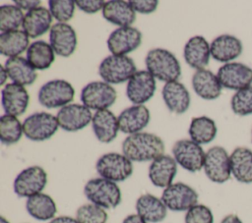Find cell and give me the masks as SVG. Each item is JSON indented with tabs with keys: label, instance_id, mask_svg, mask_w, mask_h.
<instances>
[{
	"label": "cell",
	"instance_id": "obj_22",
	"mask_svg": "<svg viewBox=\"0 0 252 223\" xmlns=\"http://www.w3.org/2000/svg\"><path fill=\"white\" fill-rule=\"evenodd\" d=\"M183 56L185 62L191 68L196 70L205 69L210 61V44L202 35L192 36L184 46Z\"/></svg>",
	"mask_w": 252,
	"mask_h": 223
},
{
	"label": "cell",
	"instance_id": "obj_18",
	"mask_svg": "<svg viewBox=\"0 0 252 223\" xmlns=\"http://www.w3.org/2000/svg\"><path fill=\"white\" fill-rule=\"evenodd\" d=\"M30 96L25 86L18 84H7L1 90V103L6 114L20 116L29 105Z\"/></svg>",
	"mask_w": 252,
	"mask_h": 223
},
{
	"label": "cell",
	"instance_id": "obj_38",
	"mask_svg": "<svg viewBox=\"0 0 252 223\" xmlns=\"http://www.w3.org/2000/svg\"><path fill=\"white\" fill-rule=\"evenodd\" d=\"M230 106L234 114L247 116L252 114V86L237 90L231 97Z\"/></svg>",
	"mask_w": 252,
	"mask_h": 223
},
{
	"label": "cell",
	"instance_id": "obj_15",
	"mask_svg": "<svg viewBox=\"0 0 252 223\" xmlns=\"http://www.w3.org/2000/svg\"><path fill=\"white\" fill-rule=\"evenodd\" d=\"M142 43V33L133 27H122L114 29L108 36L106 44L112 55H127L136 50Z\"/></svg>",
	"mask_w": 252,
	"mask_h": 223
},
{
	"label": "cell",
	"instance_id": "obj_31",
	"mask_svg": "<svg viewBox=\"0 0 252 223\" xmlns=\"http://www.w3.org/2000/svg\"><path fill=\"white\" fill-rule=\"evenodd\" d=\"M28 213L39 221L52 220L57 212V206L53 198L43 193L29 197L26 201Z\"/></svg>",
	"mask_w": 252,
	"mask_h": 223
},
{
	"label": "cell",
	"instance_id": "obj_10",
	"mask_svg": "<svg viewBox=\"0 0 252 223\" xmlns=\"http://www.w3.org/2000/svg\"><path fill=\"white\" fill-rule=\"evenodd\" d=\"M176 163L189 172L200 171L204 167L206 152L192 139H179L172 146Z\"/></svg>",
	"mask_w": 252,
	"mask_h": 223
},
{
	"label": "cell",
	"instance_id": "obj_5",
	"mask_svg": "<svg viewBox=\"0 0 252 223\" xmlns=\"http://www.w3.org/2000/svg\"><path fill=\"white\" fill-rule=\"evenodd\" d=\"M95 169L100 178L117 183L125 181L132 175L133 164L123 153L109 152L97 159Z\"/></svg>",
	"mask_w": 252,
	"mask_h": 223
},
{
	"label": "cell",
	"instance_id": "obj_41",
	"mask_svg": "<svg viewBox=\"0 0 252 223\" xmlns=\"http://www.w3.org/2000/svg\"><path fill=\"white\" fill-rule=\"evenodd\" d=\"M129 3L134 11L140 14H151L157 10L158 5L157 0H131Z\"/></svg>",
	"mask_w": 252,
	"mask_h": 223
},
{
	"label": "cell",
	"instance_id": "obj_48",
	"mask_svg": "<svg viewBox=\"0 0 252 223\" xmlns=\"http://www.w3.org/2000/svg\"><path fill=\"white\" fill-rule=\"evenodd\" d=\"M0 223H10L4 216H1L0 217Z\"/></svg>",
	"mask_w": 252,
	"mask_h": 223
},
{
	"label": "cell",
	"instance_id": "obj_24",
	"mask_svg": "<svg viewBox=\"0 0 252 223\" xmlns=\"http://www.w3.org/2000/svg\"><path fill=\"white\" fill-rule=\"evenodd\" d=\"M211 56L222 63H229L242 53V42L239 38L231 34H221L217 36L210 44Z\"/></svg>",
	"mask_w": 252,
	"mask_h": 223
},
{
	"label": "cell",
	"instance_id": "obj_14",
	"mask_svg": "<svg viewBox=\"0 0 252 223\" xmlns=\"http://www.w3.org/2000/svg\"><path fill=\"white\" fill-rule=\"evenodd\" d=\"M156 87V79L149 71H137L128 81L126 96L135 105H143L154 96Z\"/></svg>",
	"mask_w": 252,
	"mask_h": 223
},
{
	"label": "cell",
	"instance_id": "obj_36",
	"mask_svg": "<svg viewBox=\"0 0 252 223\" xmlns=\"http://www.w3.org/2000/svg\"><path fill=\"white\" fill-rule=\"evenodd\" d=\"M24 13L16 5L5 4L0 7V29L2 32L16 30L24 22Z\"/></svg>",
	"mask_w": 252,
	"mask_h": 223
},
{
	"label": "cell",
	"instance_id": "obj_35",
	"mask_svg": "<svg viewBox=\"0 0 252 223\" xmlns=\"http://www.w3.org/2000/svg\"><path fill=\"white\" fill-rule=\"evenodd\" d=\"M23 124L16 116L4 114L0 118V140L10 145L18 142L23 135Z\"/></svg>",
	"mask_w": 252,
	"mask_h": 223
},
{
	"label": "cell",
	"instance_id": "obj_46",
	"mask_svg": "<svg viewBox=\"0 0 252 223\" xmlns=\"http://www.w3.org/2000/svg\"><path fill=\"white\" fill-rule=\"evenodd\" d=\"M220 223H243L236 214H228L222 218Z\"/></svg>",
	"mask_w": 252,
	"mask_h": 223
},
{
	"label": "cell",
	"instance_id": "obj_2",
	"mask_svg": "<svg viewBox=\"0 0 252 223\" xmlns=\"http://www.w3.org/2000/svg\"><path fill=\"white\" fill-rule=\"evenodd\" d=\"M147 71L155 79L169 83L178 81L181 76V67L177 58L169 50L154 48L150 50L145 59Z\"/></svg>",
	"mask_w": 252,
	"mask_h": 223
},
{
	"label": "cell",
	"instance_id": "obj_30",
	"mask_svg": "<svg viewBox=\"0 0 252 223\" xmlns=\"http://www.w3.org/2000/svg\"><path fill=\"white\" fill-rule=\"evenodd\" d=\"M4 67L14 84L25 86L32 84L36 80L35 69L29 63L27 58L21 56L8 58Z\"/></svg>",
	"mask_w": 252,
	"mask_h": 223
},
{
	"label": "cell",
	"instance_id": "obj_34",
	"mask_svg": "<svg viewBox=\"0 0 252 223\" xmlns=\"http://www.w3.org/2000/svg\"><path fill=\"white\" fill-rule=\"evenodd\" d=\"M217 126L213 119L207 116L194 117L189 126L190 139L198 144H207L217 136Z\"/></svg>",
	"mask_w": 252,
	"mask_h": 223
},
{
	"label": "cell",
	"instance_id": "obj_40",
	"mask_svg": "<svg viewBox=\"0 0 252 223\" xmlns=\"http://www.w3.org/2000/svg\"><path fill=\"white\" fill-rule=\"evenodd\" d=\"M185 223H214L212 210L204 204H196L186 211Z\"/></svg>",
	"mask_w": 252,
	"mask_h": 223
},
{
	"label": "cell",
	"instance_id": "obj_32",
	"mask_svg": "<svg viewBox=\"0 0 252 223\" xmlns=\"http://www.w3.org/2000/svg\"><path fill=\"white\" fill-rule=\"evenodd\" d=\"M30 46V37L21 29L1 32L0 34V52L2 55L13 58L18 57Z\"/></svg>",
	"mask_w": 252,
	"mask_h": 223
},
{
	"label": "cell",
	"instance_id": "obj_19",
	"mask_svg": "<svg viewBox=\"0 0 252 223\" xmlns=\"http://www.w3.org/2000/svg\"><path fill=\"white\" fill-rule=\"evenodd\" d=\"M177 173L175 159L167 154H162L152 161L149 167V179L152 184L158 188H167L173 182Z\"/></svg>",
	"mask_w": 252,
	"mask_h": 223
},
{
	"label": "cell",
	"instance_id": "obj_33",
	"mask_svg": "<svg viewBox=\"0 0 252 223\" xmlns=\"http://www.w3.org/2000/svg\"><path fill=\"white\" fill-rule=\"evenodd\" d=\"M27 60L35 70H45L54 62L55 52L49 43L37 40L30 44L27 50Z\"/></svg>",
	"mask_w": 252,
	"mask_h": 223
},
{
	"label": "cell",
	"instance_id": "obj_25",
	"mask_svg": "<svg viewBox=\"0 0 252 223\" xmlns=\"http://www.w3.org/2000/svg\"><path fill=\"white\" fill-rule=\"evenodd\" d=\"M52 15L49 9L39 6L26 13L22 25L23 30L29 37L36 38L50 30Z\"/></svg>",
	"mask_w": 252,
	"mask_h": 223
},
{
	"label": "cell",
	"instance_id": "obj_11",
	"mask_svg": "<svg viewBox=\"0 0 252 223\" xmlns=\"http://www.w3.org/2000/svg\"><path fill=\"white\" fill-rule=\"evenodd\" d=\"M203 169L212 182L218 184L226 182L231 175L230 159L227 151L219 145L209 148L206 152Z\"/></svg>",
	"mask_w": 252,
	"mask_h": 223
},
{
	"label": "cell",
	"instance_id": "obj_27",
	"mask_svg": "<svg viewBox=\"0 0 252 223\" xmlns=\"http://www.w3.org/2000/svg\"><path fill=\"white\" fill-rule=\"evenodd\" d=\"M103 18L119 28L131 27L136 20V12L129 1L111 0L105 2L102 9Z\"/></svg>",
	"mask_w": 252,
	"mask_h": 223
},
{
	"label": "cell",
	"instance_id": "obj_12",
	"mask_svg": "<svg viewBox=\"0 0 252 223\" xmlns=\"http://www.w3.org/2000/svg\"><path fill=\"white\" fill-rule=\"evenodd\" d=\"M198 194L189 185L173 183L165 188L161 195V200L172 211H187L198 204Z\"/></svg>",
	"mask_w": 252,
	"mask_h": 223
},
{
	"label": "cell",
	"instance_id": "obj_43",
	"mask_svg": "<svg viewBox=\"0 0 252 223\" xmlns=\"http://www.w3.org/2000/svg\"><path fill=\"white\" fill-rule=\"evenodd\" d=\"M14 3L20 9L28 10V12H29L34 8L39 7L41 2L39 0H15Z\"/></svg>",
	"mask_w": 252,
	"mask_h": 223
},
{
	"label": "cell",
	"instance_id": "obj_8",
	"mask_svg": "<svg viewBox=\"0 0 252 223\" xmlns=\"http://www.w3.org/2000/svg\"><path fill=\"white\" fill-rule=\"evenodd\" d=\"M47 184V173L37 165L22 170L14 180L15 194L20 197H31L43 191Z\"/></svg>",
	"mask_w": 252,
	"mask_h": 223
},
{
	"label": "cell",
	"instance_id": "obj_28",
	"mask_svg": "<svg viewBox=\"0 0 252 223\" xmlns=\"http://www.w3.org/2000/svg\"><path fill=\"white\" fill-rule=\"evenodd\" d=\"M136 211L148 223H158L165 219L167 207L161 200L151 194H145L138 197L136 201Z\"/></svg>",
	"mask_w": 252,
	"mask_h": 223
},
{
	"label": "cell",
	"instance_id": "obj_13",
	"mask_svg": "<svg viewBox=\"0 0 252 223\" xmlns=\"http://www.w3.org/2000/svg\"><path fill=\"white\" fill-rule=\"evenodd\" d=\"M217 77L222 87L237 91L251 86L252 69L239 62H229L220 67Z\"/></svg>",
	"mask_w": 252,
	"mask_h": 223
},
{
	"label": "cell",
	"instance_id": "obj_17",
	"mask_svg": "<svg viewBox=\"0 0 252 223\" xmlns=\"http://www.w3.org/2000/svg\"><path fill=\"white\" fill-rule=\"evenodd\" d=\"M75 29L67 23H56L49 30V44L54 52L62 57L71 56L77 47Z\"/></svg>",
	"mask_w": 252,
	"mask_h": 223
},
{
	"label": "cell",
	"instance_id": "obj_7",
	"mask_svg": "<svg viewBox=\"0 0 252 223\" xmlns=\"http://www.w3.org/2000/svg\"><path fill=\"white\" fill-rule=\"evenodd\" d=\"M59 128L57 118L47 112H36L28 116L23 122V133L31 140L49 139Z\"/></svg>",
	"mask_w": 252,
	"mask_h": 223
},
{
	"label": "cell",
	"instance_id": "obj_3",
	"mask_svg": "<svg viewBox=\"0 0 252 223\" xmlns=\"http://www.w3.org/2000/svg\"><path fill=\"white\" fill-rule=\"evenodd\" d=\"M86 197L104 209L115 208L121 202V191L118 185L103 178H94L84 187Z\"/></svg>",
	"mask_w": 252,
	"mask_h": 223
},
{
	"label": "cell",
	"instance_id": "obj_4",
	"mask_svg": "<svg viewBox=\"0 0 252 223\" xmlns=\"http://www.w3.org/2000/svg\"><path fill=\"white\" fill-rule=\"evenodd\" d=\"M136 72L134 61L127 55L111 54L105 57L98 67L100 78L109 84H118L129 81Z\"/></svg>",
	"mask_w": 252,
	"mask_h": 223
},
{
	"label": "cell",
	"instance_id": "obj_20",
	"mask_svg": "<svg viewBox=\"0 0 252 223\" xmlns=\"http://www.w3.org/2000/svg\"><path fill=\"white\" fill-rule=\"evenodd\" d=\"M150 120L151 114L145 105H133L119 114V129L125 134H137L148 126Z\"/></svg>",
	"mask_w": 252,
	"mask_h": 223
},
{
	"label": "cell",
	"instance_id": "obj_42",
	"mask_svg": "<svg viewBox=\"0 0 252 223\" xmlns=\"http://www.w3.org/2000/svg\"><path fill=\"white\" fill-rule=\"evenodd\" d=\"M75 3L81 11L87 14H94L102 10L105 4L102 0H77Z\"/></svg>",
	"mask_w": 252,
	"mask_h": 223
},
{
	"label": "cell",
	"instance_id": "obj_1",
	"mask_svg": "<svg viewBox=\"0 0 252 223\" xmlns=\"http://www.w3.org/2000/svg\"><path fill=\"white\" fill-rule=\"evenodd\" d=\"M162 139L151 133L140 132L129 135L122 142V153L132 162L153 161L163 154Z\"/></svg>",
	"mask_w": 252,
	"mask_h": 223
},
{
	"label": "cell",
	"instance_id": "obj_16",
	"mask_svg": "<svg viewBox=\"0 0 252 223\" xmlns=\"http://www.w3.org/2000/svg\"><path fill=\"white\" fill-rule=\"evenodd\" d=\"M59 127L66 132H77L87 127L93 119L91 109L83 104H68L56 115Z\"/></svg>",
	"mask_w": 252,
	"mask_h": 223
},
{
	"label": "cell",
	"instance_id": "obj_6",
	"mask_svg": "<svg viewBox=\"0 0 252 223\" xmlns=\"http://www.w3.org/2000/svg\"><path fill=\"white\" fill-rule=\"evenodd\" d=\"M75 89L65 80H52L45 83L38 90V101L46 108H58L68 105L74 98Z\"/></svg>",
	"mask_w": 252,
	"mask_h": 223
},
{
	"label": "cell",
	"instance_id": "obj_45",
	"mask_svg": "<svg viewBox=\"0 0 252 223\" xmlns=\"http://www.w3.org/2000/svg\"><path fill=\"white\" fill-rule=\"evenodd\" d=\"M122 223H148V222L138 214H130L124 218Z\"/></svg>",
	"mask_w": 252,
	"mask_h": 223
},
{
	"label": "cell",
	"instance_id": "obj_21",
	"mask_svg": "<svg viewBox=\"0 0 252 223\" xmlns=\"http://www.w3.org/2000/svg\"><path fill=\"white\" fill-rule=\"evenodd\" d=\"M92 127L95 138L103 143L112 141L118 134V118L108 109L98 110L93 115Z\"/></svg>",
	"mask_w": 252,
	"mask_h": 223
},
{
	"label": "cell",
	"instance_id": "obj_26",
	"mask_svg": "<svg viewBox=\"0 0 252 223\" xmlns=\"http://www.w3.org/2000/svg\"><path fill=\"white\" fill-rule=\"evenodd\" d=\"M192 87L196 94L206 100L217 99L221 93V84L212 71L197 70L192 77Z\"/></svg>",
	"mask_w": 252,
	"mask_h": 223
},
{
	"label": "cell",
	"instance_id": "obj_44",
	"mask_svg": "<svg viewBox=\"0 0 252 223\" xmlns=\"http://www.w3.org/2000/svg\"><path fill=\"white\" fill-rule=\"evenodd\" d=\"M48 223H79V221L76 218L70 216H58L54 217Z\"/></svg>",
	"mask_w": 252,
	"mask_h": 223
},
{
	"label": "cell",
	"instance_id": "obj_37",
	"mask_svg": "<svg viewBox=\"0 0 252 223\" xmlns=\"http://www.w3.org/2000/svg\"><path fill=\"white\" fill-rule=\"evenodd\" d=\"M76 219L79 223H106L107 213L98 205L86 203L77 209Z\"/></svg>",
	"mask_w": 252,
	"mask_h": 223
},
{
	"label": "cell",
	"instance_id": "obj_9",
	"mask_svg": "<svg viewBox=\"0 0 252 223\" xmlns=\"http://www.w3.org/2000/svg\"><path fill=\"white\" fill-rule=\"evenodd\" d=\"M116 90L105 82H92L83 87L80 99L86 107L94 110H103L110 107L116 100Z\"/></svg>",
	"mask_w": 252,
	"mask_h": 223
},
{
	"label": "cell",
	"instance_id": "obj_29",
	"mask_svg": "<svg viewBox=\"0 0 252 223\" xmlns=\"http://www.w3.org/2000/svg\"><path fill=\"white\" fill-rule=\"evenodd\" d=\"M232 176L240 183H252V150L244 147H236L229 155Z\"/></svg>",
	"mask_w": 252,
	"mask_h": 223
},
{
	"label": "cell",
	"instance_id": "obj_23",
	"mask_svg": "<svg viewBox=\"0 0 252 223\" xmlns=\"http://www.w3.org/2000/svg\"><path fill=\"white\" fill-rule=\"evenodd\" d=\"M161 95L167 109L175 114L185 113L190 106V94L186 86L178 81L165 83Z\"/></svg>",
	"mask_w": 252,
	"mask_h": 223
},
{
	"label": "cell",
	"instance_id": "obj_47",
	"mask_svg": "<svg viewBox=\"0 0 252 223\" xmlns=\"http://www.w3.org/2000/svg\"><path fill=\"white\" fill-rule=\"evenodd\" d=\"M1 69V84H4L5 83H6V81H7V79H8V73H7V71H6V69H5V67L4 66H1L0 67Z\"/></svg>",
	"mask_w": 252,
	"mask_h": 223
},
{
	"label": "cell",
	"instance_id": "obj_39",
	"mask_svg": "<svg viewBox=\"0 0 252 223\" xmlns=\"http://www.w3.org/2000/svg\"><path fill=\"white\" fill-rule=\"evenodd\" d=\"M76 3L73 0H49L48 9L58 23H66L74 16Z\"/></svg>",
	"mask_w": 252,
	"mask_h": 223
}]
</instances>
